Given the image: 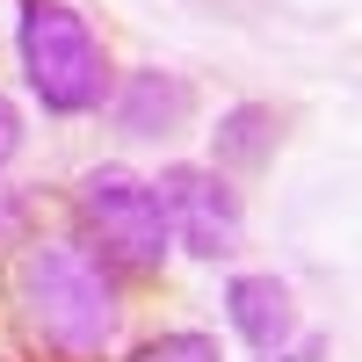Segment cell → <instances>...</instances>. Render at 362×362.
I'll return each instance as SVG.
<instances>
[{
    "label": "cell",
    "instance_id": "1",
    "mask_svg": "<svg viewBox=\"0 0 362 362\" xmlns=\"http://www.w3.org/2000/svg\"><path fill=\"white\" fill-rule=\"evenodd\" d=\"M15 319L29 348L58 362H95L116 341V283L73 239H29L15 261Z\"/></svg>",
    "mask_w": 362,
    "mask_h": 362
},
{
    "label": "cell",
    "instance_id": "2",
    "mask_svg": "<svg viewBox=\"0 0 362 362\" xmlns=\"http://www.w3.org/2000/svg\"><path fill=\"white\" fill-rule=\"evenodd\" d=\"M15 51H22L29 95L51 116H87V109L109 102V51L87 29V15L66 8V0H22Z\"/></svg>",
    "mask_w": 362,
    "mask_h": 362
},
{
    "label": "cell",
    "instance_id": "3",
    "mask_svg": "<svg viewBox=\"0 0 362 362\" xmlns=\"http://www.w3.org/2000/svg\"><path fill=\"white\" fill-rule=\"evenodd\" d=\"M73 218L80 232L95 239L109 261L153 276L167 261V232H160V203H153V181H138L131 167H87L80 189H73Z\"/></svg>",
    "mask_w": 362,
    "mask_h": 362
},
{
    "label": "cell",
    "instance_id": "4",
    "mask_svg": "<svg viewBox=\"0 0 362 362\" xmlns=\"http://www.w3.org/2000/svg\"><path fill=\"white\" fill-rule=\"evenodd\" d=\"M153 203H160V232L167 247L196 254V261H232L239 239H247V203L218 167H196V160H174L153 181Z\"/></svg>",
    "mask_w": 362,
    "mask_h": 362
},
{
    "label": "cell",
    "instance_id": "5",
    "mask_svg": "<svg viewBox=\"0 0 362 362\" xmlns=\"http://www.w3.org/2000/svg\"><path fill=\"white\" fill-rule=\"evenodd\" d=\"M109 116L124 138H181L196 116V87L167 66H138L124 73V87H109Z\"/></svg>",
    "mask_w": 362,
    "mask_h": 362
},
{
    "label": "cell",
    "instance_id": "6",
    "mask_svg": "<svg viewBox=\"0 0 362 362\" xmlns=\"http://www.w3.org/2000/svg\"><path fill=\"white\" fill-rule=\"evenodd\" d=\"M225 319H232V334L247 341L254 355H283L290 334H297L290 283L283 276H232L225 283Z\"/></svg>",
    "mask_w": 362,
    "mask_h": 362
},
{
    "label": "cell",
    "instance_id": "7",
    "mask_svg": "<svg viewBox=\"0 0 362 362\" xmlns=\"http://www.w3.org/2000/svg\"><path fill=\"white\" fill-rule=\"evenodd\" d=\"M276 109H261V102H239V109H225L218 116V131H210V138H218V160H210V167H218V174H254V167H268V160H276Z\"/></svg>",
    "mask_w": 362,
    "mask_h": 362
},
{
    "label": "cell",
    "instance_id": "8",
    "mask_svg": "<svg viewBox=\"0 0 362 362\" xmlns=\"http://www.w3.org/2000/svg\"><path fill=\"white\" fill-rule=\"evenodd\" d=\"M131 362H225V348L210 334H160V341L131 348Z\"/></svg>",
    "mask_w": 362,
    "mask_h": 362
},
{
    "label": "cell",
    "instance_id": "9",
    "mask_svg": "<svg viewBox=\"0 0 362 362\" xmlns=\"http://www.w3.org/2000/svg\"><path fill=\"white\" fill-rule=\"evenodd\" d=\"M22 232H29V196L0 189V247H22Z\"/></svg>",
    "mask_w": 362,
    "mask_h": 362
},
{
    "label": "cell",
    "instance_id": "10",
    "mask_svg": "<svg viewBox=\"0 0 362 362\" xmlns=\"http://www.w3.org/2000/svg\"><path fill=\"white\" fill-rule=\"evenodd\" d=\"M15 153H22V109H15L8 95H0V167H8Z\"/></svg>",
    "mask_w": 362,
    "mask_h": 362
}]
</instances>
